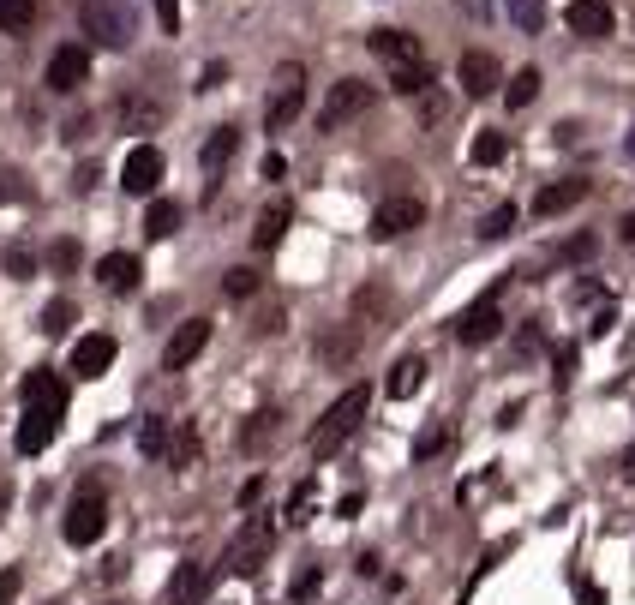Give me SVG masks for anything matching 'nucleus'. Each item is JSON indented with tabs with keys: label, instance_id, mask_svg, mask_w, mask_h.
Returning <instances> with one entry per match:
<instances>
[{
	"label": "nucleus",
	"instance_id": "cd10ccee",
	"mask_svg": "<svg viewBox=\"0 0 635 605\" xmlns=\"http://www.w3.org/2000/svg\"><path fill=\"white\" fill-rule=\"evenodd\" d=\"M42 0H0V30H30Z\"/></svg>",
	"mask_w": 635,
	"mask_h": 605
},
{
	"label": "nucleus",
	"instance_id": "de8ad7c7",
	"mask_svg": "<svg viewBox=\"0 0 635 605\" xmlns=\"http://www.w3.org/2000/svg\"><path fill=\"white\" fill-rule=\"evenodd\" d=\"M624 150H630V162H635V126H630V138H624Z\"/></svg>",
	"mask_w": 635,
	"mask_h": 605
},
{
	"label": "nucleus",
	"instance_id": "a19ab883",
	"mask_svg": "<svg viewBox=\"0 0 635 605\" xmlns=\"http://www.w3.org/2000/svg\"><path fill=\"white\" fill-rule=\"evenodd\" d=\"M306 504H312V480H300V486H294V498H288V522H300V516H306Z\"/></svg>",
	"mask_w": 635,
	"mask_h": 605
},
{
	"label": "nucleus",
	"instance_id": "412c9836",
	"mask_svg": "<svg viewBox=\"0 0 635 605\" xmlns=\"http://www.w3.org/2000/svg\"><path fill=\"white\" fill-rule=\"evenodd\" d=\"M420 384H426V360H420V354H402V360L390 366V384H384V390H390L396 402H408Z\"/></svg>",
	"mask_w": 635,
	"mask_h": 605
},
{
	"label": "nucleus",
	"instance_id": "09e8293b",
	"mask_svg": "<svg viewBox=\"0 0 635 605\" xmlns=\"http://www.w3.org/2000/svg\"><path fill=\"white\" fill-rule=\"evenodd\" d=\"M114 605H120V600H114Z\"/></svg>",
	"mask_w": 635,
	"mask_h": 605
},
{
	"label": "nucleus",
	"instance_id": "8fccbe9b",
	"mask_svg": "<svg viewBox=\"0 0 635 605\" xmlns=\"http://www.w3.org/2000/svg\"><path fill=\"white\" fill-rule=\"evenodd\" d=\"M222 605H228V600H222Z\"/></svg>",
	"mask_w": 635,
	"mask_h": 605
},
{
	"label": "nucleus",
	"instance_id": "a211bd4d",
	"mask_svg": "<svg viewBox=\"0 0 635 605\" xmlns=\"http://www.w3.org/2000/svg\"><path fill=\"white\" fill-rule=\"evenodd\" d=\"M204 588H210V570H204V564H180L174 582H168V605H198Z\"/></svg>",
	"mask_w": 635,
	"mask_h": 605
},
{
	"label": "nucleus",
	"instance_id": "58836bf2",
	"mask_svg": "<svg viewBox=\"0 0 635 605\" xmlns=\"http://www.w3.org/2000/svg\"><path fill=\"white\" fill-rule=\"evenodd\" d=\"M318 588H324V576H318V570H300V576H294V605H306Z\"/></svg>",
	"mask_w": 635,
	"mask_h": 605
},
{
	"label": "nucleus",
	"instance_id": "dca6fc26",
	"mask_svg": "<svg viewBox=\"0 0 635 605\" xmlns=\"http://www.w3.org/2000/svg\"><path fill=\"white\" fill-rule=\"evenodd\" d=\"M54 426H60V414H36V408H24V420H18V456H42L48 444H54Z\"/></svg>",
	"mask_w": 635,
	"mask_h": 605
},
{
	"label": "nucleus",
	"instance_id": "f257e3e1",
	"mask_svg": "<svg viewBox=\"0 0 635 605\" xmlns=\"http://www.w3.org/2000/svg\"><path fill=\"white\" fill-rule=\"evenodd\" d=\"M366 408H372V390L366 384H354V390H342L324 414H318V426H312V438H306V450H312V462H330L360 426H366Z\"/></svg>",
	"mask_w": 635,
	"mask_h": 605
},
{
	"label": "nucleus",
	"instance_id": "72a5a7b5",
	"mask_svg": "<svg viewBox=\"0 0 635 605\" xmlns=\"http://www.w3.org/2000/svg\"><path fill=\"white\" fill-rule=\"evenodd\" d=\"M222 288H228V300H252V294H258V270H246V264H240V270H228V276H222Z\"/></svg>",
	"mask_w": 635,
	"mask_h": 605
},
{
	"label": "nucleus",
	"instance_id": "1a4fd4ad",
	"mask_svg": "<svg viewBox=\"0 0 635 605\" xmlns=\"http://www.w3.org/2000/svg\"><path fill=\"white\" fill-rule=\"evenodd\" d=\"M456 84H462V96H474V102H486L498 84H504V72H498V60L486 54V48H468L462 60H456Z\"/></svg>",
	"mask_w": 635,
	"mask_h": 605
},
{
	"label": "nucleus",
	"instance_id": "0eeeda50",
	"mask_svg": "<svg viewBox=\"0 0 635 605\" xmlns=\"http://www.w3.org/2000/svg\"><path fill=\"white\" fill-rule=\"evenodd\" d=\"M498 330H504V306H498V294H480V300L456 318V342H462V348H486Z\"/></svg>",
	"mask_w": 635,
	"mask_h": 605
},
{
	"label": "nucleus",
	"instance_id": "6ab92c4d",
	"mask_svg": "<svg viewBox=\"0 0 635 605\" xmlns=\"http://www.w3.org/2000/svg\"><path fill=\"white\" fill-rule=\"evenodd\" d=\"M366 42H372V54H384L390 66H402V60H420V36H408V30H372Z\"/></svg>",
	"mask_w": 635,
	"mask_h": 605
},
{
	"label": "nucleus",
	"instance_id": "e433bc0d",
	"mask_svg": "<svg viewBox=\"0 0 635 605\" xmlns=\"http://www.w3.org/2000/svg\"><path fill=\"white\" fill-rule=\"evenodd\" d=\"M48 264H54V270H72V264H78V240H54V246H48Z\"/></svg>",
	"mask_w": 635,
	"mask_h": 605
},
{
	"label": "nucleus",
	"instance_id": "4be33fe9",
	"mask_svg": "<svg viewBox=\"0 0 635 605\" xmlns=\"http://www.w3.org/2000/svg\"><path fill=\"white\" fill-rule=\"evenodd\" d=\"M390 90H396V96H426V90H432V66H426V60H402V66L390 72Z\"/></svg>",
	"mask_w": 635,
	"mask_h": 605
},
{
	"label": "nucleus",
	"instance_id": "f8f14e48",
	"mask_svg": "<svg viewBox=\"0 0 635 605\" xmlns=\"http://www.w3.org/2000/svg\"><path fill=\"white\" fill-rule=\"evenodd\" d=\"M420 222H426V204L420 198H384L372 210V240H396V234H408Z\"/></svg>",
	"mask_w": 635,
	"mask_h": 605
},
{
	"label": "nucleus",
	"instance_id": "a18cd8bd",
	"mask_svg": "<svg viewBox=\"0 0 635 605\" xmlns=\"http://www.w3.org/2000/svg\"><path fill=\"white\" fill-rule=\"evenodd\" d=\"M216 84H228V66H204V84L198 90H216Z\"/></svg>",
	"mask_w": 635,
	"mask_h": 605
},
{
	"label": "nucleus",
	"instance_id": "37998d69",
	"mask_svg": "<svg viewBox=\"0 0 635 605\" xmlns=\"http://www.w3.org/2000/svg\"><path fill=\"white\" fill-rule=\"evenodd\" d=\"M24 192H30V186H24V180H18V174H0V204H18V198H24Z\"/></svg>",
	"mask_w": 635,
	"mask_h": 605
},
{
	"label": "nucleus",
	"instance_id": "9b49d317",
	"mask_svg": "<svg viewBox=\"0 0 635 605\" xmlns=\"http://www.w3.org/2000/svg\"><path fill=\"white\" fill-rule=\"evenodd\" d=\"M204 348H210V318H186V324L168 336V348H162V372H186Z\"/></svg>",
	"mask_w": 635,
	"mask_h": 605
},
{
	"label": "nucleus",
	"instance_id": "f704fd0d",
	"mask_svg": "<svg viewBox=\"0 0 635 605\" xmlns=\"http://www.w3.org/2000/svg\"><path fill=\"white\" fill-rule=\"evenodd\" d=\"M264 438H276V414H252V426L240 432L246 450H264Z\"/></svg>",
	"mask_w": 635,
	"mask_h": 605
},
{
	"label": "nucleus",
	"instance_id": "ea45409f",
	"mask_svg": "<svg viewBox=\"0 0 635 605\" xmlns=\"http://www.w3.org/2000/svg\"><path fill=\"white\" fill-rule=\"evenodd\" d=\"M576 360H582V348H564V354H558V372H552V378H558V390L576 378Z\"/></svg>",
	"mask_w": 635,
	"mask_h": 605
},
{
	"label": "nucleus",
	"instance_id": "6e6552de",
	"mask_svg": "<svg viewBox=\"0 0 635 605\" xmlns=\"http://www.w3.org/2000/svg\"><path fill=\"white\" fill-rule=\"evenodd\" d=\"M564 24H570V36H582V42L618 36V12H612L606 0H570V6H564Z\"/></svg>",
	"mask_w": 635,
	"mask_h": 605
},
{
	"label": "nucleus",
	"instance_id": "5701e85b",
	"mask_svg": "<svg viewBox=\"0 0 635 605\" xmlns=\"http://www.w3.org/2000/svg\"><path fill=\"white\" fill-rule=\"evenodd\" d=\"M234 150H240V132H234V126H216V132L204 138V174L228 168V162H234Z\"/></svg>",
	"mask_w": 635,
	"mask_h": 605
},
{
	"label": "nucleus",
	"instance_id": "c03bdc74",
	"mask_svg": "<svg viewBox=\"0 0 635 605\" xmlns=\"http://www.w3.org/2000/svg\"><path fill=\"white\" fill-rule=\"evenodd\" d=\"M18 588H24V582H18V570H0V605L18 600Z\"/></svg>",
	"mask_w": 635,
	"mask_h": 605
},
{
	"label": "nucleus",
	"instance_id": "49530a36",
	"mask_svg": "<svg viewBox=\"0 0 635 605\" xmlns=\"http://www.w3.org/2000/svg\"><path fill=\"white\" fill-rule=\"evenodd\" d=\"M618 234H624V240H630V246H635V210H630V216H624V222H618Z\"/></svg>",
	"mask_w": 635,
	"mask_h": 605
},
{
	"label": "nucleus",
	"instance_id": "f03ea898",
	"mask_svg": "<svg viewBox=\"0 0 635 605\" xmlns=\"http://www.w3.org/2000/svg\"><path fill=\"white\" fill-rule=\"evenodd\" d=\"M72 12H78L84 36H90L96 48H132V42H138V12H132V0H72Z\"/></svg>",
	"mask_w": 635,
	"mask_h": 605
},
{
	"label": "nucleus",
	"instance_id": "c9c22d12",
	"mask_svg": "<svg viewBox=\"0 0 635 605\" xmlns=\"http://www.w3.org/2000/svg\"><path fill=\"white\" fill-rule=\"evenodd\" d=\"M354 354V336H330V342H318V360H330V366H342Z\"/></svg>",
	"mask_w": 635,
	"mask_h": 605
},
{
	"label": "nucleus",
	"instance_id": "39448f33",
	"mask_svg": "<svg viewBox=\"0 0 635 605\" xmlns=\"http://www.w3.org/2000/svg\"><path fill=\"white\" fill-rule=\"evenodd\" d=\"M300 108H306V72H300V66H282L276 96L264 102V126H270V132H282V126H294V120H300Z\"/></svg>",
	"mask_w": 635,
	"mask_h": 605
},
{
	"label": "nucleus",
	"instance_id": "7ed1b4c3",
	"mask_svg": "<svg viewBox=\"0 0 635 605\" xmlns=\"http://www.w3.org/2000/svg\"><path fill=\"white\" fill-rule=\"evenodd\" d=\"M60 534H66V546H96V540L108 534V492H102L96 480L72 492V504H66V522H60Z\"/></svg>",
	"mask_w": 635,
	"mask_h": 605
},
{
	"label": "nucleus",
	"instance_id": "a878e982",
	"mask_svg": "<svg viewBox=\"0 0 635 605\" xmlns=\"http://www.w3.org/2000/svg\"><path fill=\"white\" fill-rule=\"evenodd\" d=\"M468 156H474V168H498V162L510 156V138H504V132H480V138L468 144Z\"/></svg>",
	"mask_w": 635,
	"mask_h": 605
},
{
	"label": "nucleus",
	"instance_id": "ddd939ff",
	"mask_svg": "<svg viewBox=\"0 0 635 605\" xmlns=\"http://www.w3.org/2000/svg\"><path fill=\"white\" fill-rule=\"evenodd\" d=\"M114 354H120V348H114V336L90 330V336H78V342H72V360H66V372H78V378L90 384V378H102V372L114 366Z\"/></svg>",
	"mask_w": 635,
	"mask_h": 605
},
{
	"label": "nucleus",
	"instance_id": "bb28decb",
	"mask_svg": "<svg viewBox=\"0 0 635 605\" xmlns=\"http://www.w3.org/2000/svg\"><path fill=\"white\" fill-rule=\"evenodd\" d=\"M444 450H450V426H444V420H432V426L414 438V462H432V456H444Z\"/></svg>",
	"mask_w": 635,
	"mask_h": 605
},
{
	"label": "nucleus",
	"instance_id": "4c0bfd02",
	"mask_svg": "<svg viewBox=\"0 0 635 605\" xmlns=\"http://www.w3.org/2000/svg\"><path fill=\"white\" fill-rule=\"evenodd\" d=\"M6 276H36V258L24 246H6Z\"/></svg>",
	"mask_w": 635,
	"mask_h": 605
},
{
	"label": "nucleus",
	"instance_id": "423d86ee",
	"mask_svg": "<svg viewBox=\"0 0 635 605\" xmlns=\"http://www.w3.org/2000/svg\"><path fill=\"white\" fill-rule=\"evenodd\" d=\"M90 78V48L84 42H60L54 54H48V72H42V84L54 90V96H66V90H78Z\"/></svg>",
	"mask_w": 635,
	"mask_h": 605
},
{
	"label": "nucleus",
	"instance_id": "473e14b6",
	"mask_svg": "<svg viewBox=\"0 0 635 605\" xmlns=\"http://www.w3.org/2000/svg\"><path fill=\"white\" fill-rule=\"evenodd\" d=\"M594 246H600L594 234H576V240H564V246L552 252V264H588V258H594Z\"/></svg>",
	"mask_w": 635,
	"mask_h": 605
},
{
	"label": "nucleus",
	"instance_id": "20e7f679",
	"mask_svg": "<svg viewBox=\"0 0 635 605\" xmlns=\"http://www.w3.org/2000/svg\"><path fill=\"white\" fill-rule=\"evenodd\" d=\"M366 108H372V84L336 78V84L324 90V102H318V132H342V126H354Z\"/></svg>",
	"mask_w": 635,
	"mask_h": 605
},
{
	"label": "nucleus",
	"instance_id": "b1692460",
	"mask_svg": "<svg viewBox=\"0 0 635 605\" xmlns=\"http://www.w3.org/2000/svg\"><path fill=\"white\" fill-rule=\"evenodd\" d=\"M180 228V204L174 198H150V210H144V234L150 240H168Z\"/></svg>",
	"mask_w": 635,
	"mask_h": 605
},
{
	"label": "nucleus",
	"instance_id": "aec40b11",
	"mask_svg": "<svg viewBox=\"0 0 635 605\" xmlns=\"http://www.w3.org/2000/svg\"><path fill=\"white\" fill-rule=\"evenodd\" d=\"M588 198V180H558V186H546L540 198H534V210L540 216H564V210H576Z\"/></svg>",
	"mask_w": 635,
	"mask_h": 605
},
{
	"label": "nucleus",
	"instance_id": "f3484780",
	"mask_svg": "<svg viewBox=\"0 0 635 605\" xmlns=\"http://www.w3.org/2000/svg\"><path fill=\"white\" fill-rule=\"evenodd\" d=\"M288 222H294V210L276 198V204H264L258 210V228H252V246L258 252H270V246H282V234H288Z\"/></svg>",
	"mask_w": 635,
	"mask_h": 605
},
{
	"label": "nucleus",
	"instance_id": "c756f323",
	"mask_svg": "<svg viewBox=\"0 0 635 605\" xmlns=\"http://www.w3.org/2000/svg\"><path fill=\"white\" fill-rule=\"evenodd\" d=\"M72 324H78V306H72V300H48V306H42V330H48V336H66Z\"/></svg>",
	"mask_w": 635,
	"mask_h": 605
},
{
	"label": "nucleus",
	"instance_id": "79ce46f5",
	"mask_svg": "<svg viewBox=\"0 0 635 605\" xmlns=\"http://www.w3.org/2000/svg\"><path fill=\"white\" fill-rule=\"evenodd\" d=\"M156 24L174 36V30H180V0H156Z\"/></svg>",
	"mask_w": 635,
	"mask_h": 605
},
{
	"label": "nucleus",
	"instance_id": "9d476101",
	"mask_svg": "<svg viewBox=\"0 0 635 605\" xmlns=\"http://www.w3.org/2000/svg\"><path fill=\"white\" fill-rule=\"evenodd\" d=\"M156 180H162V150H156V144H132L126 162H120V186H126L132 198H150Z\"/></svg>",
	"mask_w": 635,
	"mask_h": 605
},
{
	"label": "nucleus",
	"instance_id": "2eb2a0df",
	"mask_svg": "<svg viewBox=\"0 0 635 605\" xmlns=\"http://www.w3.org/2000/svg\"><path fill=\"white\" fill-rule=\"evenodd\" d=\"M18 402H24V408H36V414H60V408H66V384H60V372L36 366V372L18 384Z\"/></svg>",
	"mask_w": 635,
	"mask_h": 605
},
{
	"label": "nucleus",
	"instance_id": "2f4dec72",
	"mask_svg": "<svg viewBox=\"0 0 635 605\" xmlns=\"http://www.w3.org/2000/svg\"><path fill=\"white\" fill-rule=\"evenodd\" d=\"M516 222H522V210H516V204H498V210H492V216L480 222V234H486V240H504V234H510Z\"/></svg>",
	"mask_w": 635,
	"mask_h": 605
},
{
	"label": "nucleus",
	"instance_id": "393cba45",
	"mask_svg": "<svg viewBox=\"0 0 635 605\" xmlns=\"http://www.w3.org/2000/svg\"><path fill=\"white\" fill-rule=\"evenodd\" d=\"M504 12H510V24L522 36H540L546 30V0H504Z\"/></svg>",
	"mask_w": 635,
	"mask_h": 605
},
{
	"label": "nucleus",
	"instance_id": "c85d7f7f",
	"mask_svg": "<svg viewBox=\"0 0 635 605\" xmlns=\"http://www.w3.org/2000/svg\"><path fill=\"white\" fill-rule=\"evenodd\" d=\"M540 84H546V78H540V66H522V72L510 78V108H528V102L540 96Z\"/></svg>",
	"mask_w": 635,
	"mask_h": 605
},
{
	"label": "nucleus",
	"instance_id": "7c9ffc66",
	"mask_svg": "<svg viewBox=\"0 0 635 605\" xmlns=\"http://www.w3.org/2000/svg\"><path fill=\"white\" fill-rule=\"evenodd\" d=\"M138 450H144V456H168V420L150 414V420L138 426Z\"/></svg>",
	"mask_w": 635,
	"mask_h": 605
},
{
	"label": "nucleus",
	"instance_id": "4468645a",
	"mask_svg": "<svg viewBox=\"0 0 635 605\" xmlns=\"http://www.w3.org/2000/svg\"><path fill=\"white\" fill-rule=\"evenodd\" d=\"M96 282H102V294H138L144 258H138V252H108V258L96 264Z\"/></svg>",
	"mask_w": 635,
	"mask_h": 605
}]
</instances>
